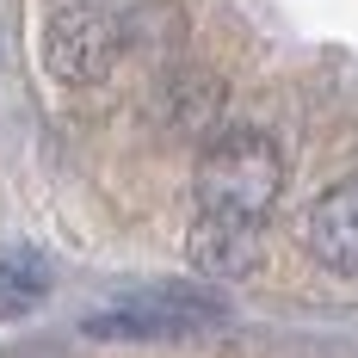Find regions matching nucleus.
Instances as JSON below:
<instances>
[{
	"instance_id": "4",
	"label": "nucleus",
	"mask_w": 358,
	"mask_h": 358,
	"mask_svg": "<svg viewBox=\"0 0 358 358\" xmlns=\"http://www.w3.org/2000/svg\"><path fill=\"white\" fill-rule=\"evenodd\" d=\"M185 259L204 272V278H253L259 259H266V222L253 216H222V210H198L192 235H185Z\"/></svg>"
},
{
	"instance_id": "2",
	"label": "nucleus",
	"mask_w": 358,
	"mask_h": 358,
	"mask_svg": "<svg viewBox=\"0 0 358 358\" xmlns=\"http://www.w3.org/2000/svg\"><path fill=\"white\" fill-rule=\"evenodd\" d=\"M117 50H124L117 19L99 13V6H87V0L56 6L50 25H43V69L56 74L62 87H93V80H106L111 62H117Z\"/></svg>"
},
{
	"instance_id": "3",
	"label": "nucleus",
	"mask_w": 358,
	"mask_h": 358,
	"mask_svg": "<svg viewBox=\"0 0 358 358\" xmlns=\"http://www.w3.org/2000/svg\"><path fill=\"white\" fill-rule=\"evenodd\" d=\"M216 322H222V309L210 296L161 290V296H143V303H117V309L87 315V334L93 340H179V334H204Z\"/></svg>"
},
{
	"instance_id": "5",
	"label": "nucleus",
	"mask_w": 358,
	"mask_h": 358,
	"mask_svg": "<svg viewBox=\"0 0 358 358\" xmlns=\"http://www.w3.org/2000/svg\"><path fill=\"white\" fill-rule=\"evenodd\" d=\"M303 241H309V253L322 259L327 272L358 278V179L327 185L322 198L309 204V216H303Z\"/></svg>"
},
{
	"instance_id": "6",
	"label": "nucleus",
	"mask_w": 358,
	"mask_h": 358,
	"mask_svg": "<svg viewBox=\"0 0 358 358\" xmlns=\"http://www.w3.org/2000/svg\"><path fill=\"white\" fill-rule=\"evenodd\" d=\"M43 290H50L43 259H31V253L0 259V315H25V309H37V303H43Z\"/></svg>"
},
{
	"instance_id": "1",
	"label": "nucleus",
	"mask_w": 358,
	"mask_h": 358,
	"mask_svg": "<svg viewBox=\"0 0 358 358\" xmlns=\"http://www.w3.org/2000/svg\"><path fill=\"white\" fill-rule=\"evenodd\" d=\"M192 185H198V210L266 222V210L285 192V148L266 130H222V136L204 143Z\"/></svg>"
}]
</instances>
